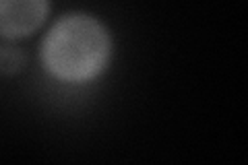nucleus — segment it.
I'll return each mask as SVG.
<instances>
[{
  "label": "nucleus",
  "mask_w": 248,
  "mask_h": 165,
  "mask_svg": "<svg viewBox=\"0 0 248 165\" xmlns=\"http://www.w3.org/2000/svg\"><path fill=\"white\" fill-rule=\"evenodd\" d=\"M50 0H0V35L21 39L42 27Z\"/></svg>",
  "instance_id": "f03ea898"
},
{
  "label": "nucleus",
  "mask_w": 248,
  "mask_h": 165,
  "mask_svg": "<svg viewBox=\"0 0 248 165\" xmlns=\"http://www.w3.org/2000/svg\"><path fill=\"white\" fill-rule=\"evenodd\" d=\"M25 66V54L17 48H0V73L13 75Z\"/></svg>",
  "instance_id": "7ed1b4c3"
},
{
  "label": "nucleus",
  "mask_w": 248,
  "mask_h": 165,
  "mask_svg": "<svg viewBox=\"0 0 248 165\" xmlns=\"http://www.w3.org/2000/svg\"><path fill=\"white\" fill-rule=\"evenodd\" d=\"M112 37L102 21L73 13L50 27L42 44L46 70L62 83H89L110 64Z\"/></svg>",
  "instance_id": "f257e3e1"
}]
</instances>
